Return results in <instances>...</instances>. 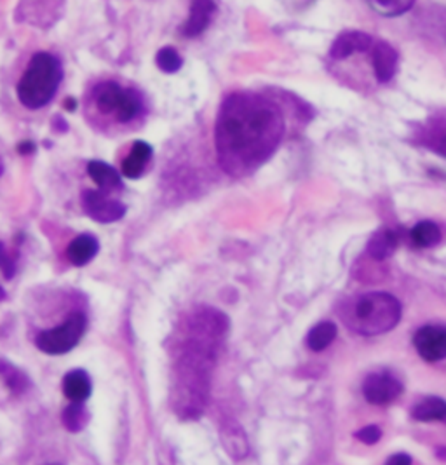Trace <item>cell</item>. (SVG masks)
Returning a JSON list of instances; mask_svg holds the SVG:
<instances>
[{
	"label": "cell",
	"mask_w": 446,
	"mask_h": 465,
	"mask_svg": "<svg viewBox=\"0 0 446 465\" xmlns=\"http://www.w3.org/2000/svg\"><path fill=\"white\" fill-rule=\"evenodd\" d=\"M282 136V114L269 98L256 93H234L223 100L216 117L218 163L231 176H246L274 155Z\"/></svg>",
	"instance_id": "obj_1"
},
{
	"label": "cell",
	"mask_w": 446,
	"mask_h": 465,
	"mask_svg": "<svg viewBox=\"0 0 446 465\" xmlns=\"http://www.w3.org/2000/svg\"><path fill=\"white\" fill-rule=\"evenodd\" d=\"M216 343L189 337L176 362L173 404L180 417H199L208 401Z\"/></svg>",
	"instance_id": "obj_2"
},
{
	"label": "cell",
	"mask_w": 446,
	"mask_h": 465,
	"mask_svg": "<svg viewBox=\"0 0 446 465\" xmlns=\"http://www.w3.org/2000/svg\"><path fill=\"white\" fill-rule=\"evenodd\" d=\"M64 81L62 62L49 53H37L18 84V100L30 110L49 105Z\"/></svg>",
	"instance_id": "obj_3"
},
{
	"label": "cell",
	"mask_w": 446,
	"mask_h": 465,
	"mask_svg": "<svg viewBox=\"0 0 446 465\" xmlns=\"http://www.w3.org/2000/svg\"><path fill=\"white\" fill-rule=\"evenodd\" d=\"M401 319V303L389 293H368L356 302L351 314V326L362 335H381L398 326Z\"/></svg>",
	"instance_id": "obj_4"
},
{
	"label": "cell",
	"mask_w": 446,
	"mask_h": 465,
	"mask_svg": "<svg viewBox=\"0 0 446 465\" xmlns=\"http://www.w3.org/2000/svg\"><path fill=\"white\" fill-rule=\"evenodd\" d=\"M94 104L102 114L114 115L119 123H129L136 119L144 110L142 96L134 89L121 87L117 83L96 85Z\"/></svg>",
	"instance_id": "obj_5"
},
{
	"label": "cell",
	"mask_w": 446,
	"mask_h": 465,
	"mask_svg": "<svg viewBox=\"0 0 446 465\" xmlns=\"http://www.w3.org/2000/svg\"><path fill=\"white\" fill-rule=\"evenodd\" d=\"M84 331V314L75 312L68 316L64 324L39 333L35 339V345L39 347V351H43L49 356H60V354L70 352L81 341Z\"/></svg>",
	"instance_id": "obj_6"
},
{
	"label": "cell",
	"mask_w": 446,
	"mask_h": 465,
	"mask_svg": "<svg viewBox=\"0 0 446 465\" xmlns=\"http://www.w3.org/2000/svg\"><path fill=\"white\" fill-rule=\"evenodd\" d=\"M83 208L94 222L112 223L119 222L126 214V206L115 199H110L104 191H87L83 193Z\"/></svg>",
	"instance_id": "obj_7"
},
{
	"label": "cell",
	"mask_w": 446,
	"mask_h": 465,
	"mask_svg": "<svg viewBox=\"0 0 446 465\" xmlns=\"http://www.w3.org/2000/svg\"><path fill=\"white\" fill-rule=\"evenodd\" d=\"M403 392V385L389 373H373L362 383V394L366 401L383 406L398 400Z\"/></svg>",
	"instance_id": "obj_8"
},
{
	"label": "cell",
	"mask_w": 446,
	"mask_h": 465,
	"mask_svg": "<svg viewBox=\"0 0 446 465\" xmlns=\"http://www.w3.org/2000/svg\"><path fill=\"white\" fill-rule=\"evenodd\" d=\"M415 349L421 358L429 362L446 358V328L443 326H425L421 328L413 339Z\"/></svg>",
	"instance_id": "obj_9"
},
{
	"label": "cell",
	"mask_w": 446,
	"mask_h": 465,
	"mask_svg": "<svg viewBox=\"0 0 446 465\" xmlns=\"http://www.w3.org/2000/svg\"><path fill=\"white\" fill-rule=\"evenodd\" d=\"M216 13V2L214 0H192L191 13L187 22L182 26V34L185 37H197L203 32L208 30L213 16Z\"/></svg>",
	"instance_id": "obj_10"
},
{
	"label": "cell",
	"mask_w": 446,
	"mask_h": 465,
	"mask_svg": "<svg viewBox=\"0 0 446 465\" xmlns=\"http://www.w3.org/2000/svg\"><path fill=\"white\" fill-rule=\"evenodd\" d=\"M372 64L375 70V75L381 83H389L398 68V53L391 44L383 41H375L372 49Z\"/></svg>",
	"instance_id": "obj_11"
},
{
	"label": "cell",
	"mask_w": 446,
	"mask_h": 465,
	"mask_svg": "<svg viewBox=\"0 0 446 465\" xmlns=\"http://www.w3.org/2000/svg\"><path fill=\"white\" fill-rule=\"evenodd\" d=\"M373 43H375L373 37H370V35H366L362 32H352V30L351 32H343L342 35L335 39V43L332 45L330 56L333 60H345V58H349V56H352L356 53H364V51L370 53Z\"/></svg>",
	"instance_id": "obj_12"
},
{
	"label": "cell",
	"mask_w": 446,
	"mask_h": 465,
	"mask_svg": "<svg viewBox=\"0 0 446 465\" xmlns=\"http://www.w3.org/2000/svg\"><path fill=\"white\" fill-rule=\"evenodd\" d=\"M154 150L147 142H134L128 157L123 161V174L129 180H136L144 174L152 159Z\"/></svg>",
	"instance_id": "obj_13"
},
{
	"label": "cell",
	"mask_w": 446,
	"mask_h": 465,
	"mask_svg": "<svg viewBox=\"0 0 446 465\" xmlns=\"http://www.w3.org/2000/svg\"><path fill=\"white\" fill-rule=\"evenodd\" d=\"M222 441H223L225 451L235 460L244 459L250 451L248 438H246L244 430L241 429V425H237L235 422L225 423L222 427Z\"/></svg>",
	"instance_id": "obj_14"
},
{
	"label": "cell",
	"mask_w": 446,
	"mask_h": 465,
	"mask_svg": "<svg viewBox=\"0 0 446 465\" xmlns=\"http://www.w3.org/2000/svg\"><path fill=\"white\" fill-rule=\"evenodd\" d=\"M98 250H100L98 241L89 233H83L70 242V246L66 250V256L75 267H83L96 256Z\"/></svg>",
	"instance_id": "obj_15"
},
{
	"label": "cell",
	"mask_w": 446,
	"mask_h": 465,
	"mask_svg": "<svg viewBox=\"0 0 446 465\" xmlns=\"http://www.w3.org/2000/svg\"><path fill=\"white\" fill-rule=\"evenodd\" d=\"M93 391L89 375L83 370L68 371L64 379V392L66 400L72 402H84Z\"/></svg>",
	"instance_id": "obj_16"
},
{
	"label": "cell",
	"mask_w": 446,
	"mask_h": 465,
	"mask_svg": "<svg viewBox=\"0 0 446 465\" xmlns=\"http://www.w3.org/2000/svg\"><path fill=\"white\" fill-rule=\"evenodd\" d=\"M87 173L93 178V182L100 187V191L106 192V193L115 191V189H121V185H123L121 174L102 161H91L87 164Z\"/></svg>",
	"instance_id": "obj_17"
},
{
	"label": "cell",
	"mask_w": 446,
	"mask_h": 465,
	"mask_svg": "<svg viewBox=\"0 0 446 465\" xmlns=\"http://www.w3.org/2000/svg\"><path fill=\"white\" fill-rule=\"evenodd\" d=\"M400 244L398 233L389 231V229H382L377 233H373V237L368 242V254L375 260H385L396 252Z\"/></svg>",
	"instance_id": "obj_18"
},
{
	"label": "cell",
	"mask_w": 446,
	"mask_h": 465,
	"mask_svg": "<svg viewBox=\"0 0 446 465\" xmlns=\"http://www.w3.org/2000/svg\"><path fill=\"white\" fill-rule=\"evenodd\" d=\"M413 419L419 422H436V420H445L446 419V401L440 398H427L419 402L413 411Z\"/></svg>",
	"instance_id": "obj_19"
},
{
	"label": "cell",
	"mask_w": 446,
	"mask_h": 465,
	"mask_svg": "<svg viewBox=\"0 0 446 465\" xmlns=\"http://www.w3.org/2000/svg\"><path fill=\"white\" fill-rule=\"evenodd\" d=\"M410 237H411L415 246H419V248H431V246L440 242L441 231L432 222H421V223H417L413 227V231L410 232Z\"/></svg>",
	"instance_id": "obj_20"
},
{
	"label": "cell",
	"mask_w": 446,
	"mask_h": 465,
	"mask_svg": "<svg viewBox=\"0 0 446 465\" xmlns=\"http://www.w3.org/2000/svg\"><path fill=\"white\" fill-rule=\"evenodd\" d=\"M337 337V326L333 322H319L307 337V343L312 351H324Z\"/></svg>",
	"instance_id": "obj_21"
},
{
	"label": "cell",
	"mask_w": 446,
	"mask_h": 465,
	"mask_svg": "<svg viewBox=\"0 0 446 465\" xmlns=\"http://www.w3.org/2000/svg\"><path fill=\"white\" fill-rule=\"evenodd\" d=\"M368 4L382 16H401L411 9L415 0H368Z\"/></svg>",
	"instance_id": "obj_22"
},
{
	"label": "cell",
	"mask_w": 446,
	"mask_h": 465,
	"mask_svg": "<svg viewBox=\"0 0 446 465\" xmlns=\"http://www.w3.org/2000/svg\"><path fill=\"white\" fill-rule=\"evenodd\" d=\"M64 427L72 432L83 430L87 423V411L84 402H72L64 411Z\"/></svg>",
	"instance_id": "obj_23"
},
{
	"label": "cell",
	"mask_w": 446,
	"mask_h": 465,
	"mask_svg": "<svg viewBox=\"0 0 446 465\" xmlns=\"http://www.w3.org/2000/svg\"><path fill=\"white\" fill-rule=\"evenodd\" d=\"M155 64L159 66V70H163L166 74H174L182 68L183 58L180 56V53L174 47H163L155 56Z\"/></svg>",
	"instance_id": "obj_24"
},
{
	"label": "cell",
	"mask_w": 446,
	"mask_h": 465,
	"mask_svg": "<svg viewBox=\"0 0 446 465\" xmlns=\"http://www.w3.org/2000/svg\"><path fill=\"white\" fill-rule=\"evenodd\" d=\"M0 375L4 377V381L9 385V389L15 391V392H23L28 387V381L25 379L22 371H18L16 368H13L7 362H0Z\"/></svg>",
	"instance_id": "obj_25"
},
{
	"label": "cell",
	"mask_w": 446,
	"mask_h": 465,
	"mask_svg": "<svg viewBox=\"0 0 446 465\" xmlns=\"http://www.w3.org/2000/svg\"><path fill=\"white\" fill-rule=\"evenodd\" d=\"M381 436H382V432H381V429L377 425H368V427H364L356 434V438L366 444L377 443L381 440Z\"/></svg>",
	"instance_id": "obj_26"
},
{
	"label": "cell",
	"mask_w": 446,
	"mask_h": 465,
	"mask_svg": "<svg viewBox=\"0 0 446 465\" xmlns=\"http://www.w3.org/2000/svg\"><path fill=\"white\" fill-rule=\"evenodd\" d=\"M0 271L4 272L7 279H11L15 274V262L11 260V256L7 254L2 242H0Z\"/></svg>",
	"instance_id": "obj_27"
},
{
	"label": "cell",
	"mask_w": 446,
	"mask_h": 465,
	"mask_svg": "<svg viewBox=\"0 0 446 465\" xmlns=\"http://www.w3.org/2000/svg\"><path fill=\"white\" fill-rule=\"evenodd\" d=\"M385 465H411V459L404 453H400V455H392Z\"/></svg>",
	"instance_id": "obj_28"
},
{
	"label": "cell",
	"mask_w": 446,
	"mask_h": 465,
	"mask_svg": "<svg viewBox=\"0 0 446 465\" xmlns=\"http://www.w3.org/2000/svg\"><path fill=\"white\" fill-rule=\"evenodd\" d=\"M18 150H20V153H23V155H26V153H34L35 145H34L32 142H23V143L18 145Z\"/></svg>",
	"instance_id": "obj_29"
},
{
	"label": "cell",
	"mask_w": 446,
	"mask_h": 465,
	"mask_svg": "<svg viewBox=\"0 0 446 465\" xmlns=\"http://www.w3.org/2000/svg\"><path fill=\"white\" fill-rule=\"evenodd\" d=\"M64 110H68V112H74L75 108H77V102L74 100V98H66L64 102Z\"/></svg>",
	"instance_id": "obj_30"
},
{
	"label": "cell",
	"mask_w": 446,
	"mask_h": 465,
	"mask_svg": "<svg viewBox=\"0 0 446 465\" xmlns=\"http://www.w3.org/2000/svg\"><path fill=\"white\" fill-rule=\"evenodd\" d=\"M438 150H440V153H441V155H445L446 157V136L441 140V142H440V147H438Z\"/></svg>",
	"instance_id": "obj_31"
},
{
	"label": "cell",
	"mask_w": 446,
	"mask_h": 465,
	"mask_svg": "<svg viewBox=\"0 0 446 465\" xmlns=\"http://www.w3.org/2000/svg\"><path fill=\"white\" fill-rule=\"evenodd\" d=\"M2 300H5V292H4V288L0 286V302H2Z\"/></svg>",
	"instance_id": "obj_32"
},
{
	"label": "cell",
	"mask_w": 446,
	"mask_h": 465,
	"mask_svg": "<svg viewBox=\"0 0 446 465\" xmlns=\"http://www.w3.org/2000/svg\"><path fill=\"white\" fill-rule=\"evenodd\" d=\"M0 173H2V166H0Z\"/></svg>",
	"instance_id": "obj_33"
}]
</instances>
